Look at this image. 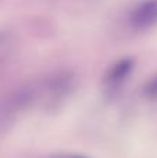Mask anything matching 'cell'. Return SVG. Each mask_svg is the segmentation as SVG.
<instances>
[{
	"label": "cell",
	"instance_id": "6da1fadb",
	"mask_svg": "<svg viewBox=\"0 0 157 158\" xmlns=\"http://www.w3.org/2000/svg\"><path fill=\"white\" fill-rule=\"evenodd\" d=\"M134 69V60L132 58H121L114 65L110 67L104 77V85L108 92H116L125 83V81L131 75Z\"/></svg>",
	"mask_w": 157,
	"mask_h": 158
},
{
	"label": "cell",
	"instance_id": "7a4b0ae2",
	"mask_svg": "<svg viewBox=\"0 0 157 158\" xmlns=\"http://www.w3.org/2000/svg\"><path fill=\"white\" fill-rule=\"evenodd\" d=\"M131 22L138 29H147L157 24V0H143L134 8Z\"/></svg>",
	"mask_w": 157,
	"mask_h": 158
},
{
	"label": "cell",
	"instance_id": "3957f363",
	"mask_svg": "<svg viewBox=\"0 0 157 158\" xmlns=\"http://www.w3.org/2000/svg\"><path fill=\"white\" fill-rule=\"evenodd\" d=\"M142 94L147 101H157V74L152 75L142 86Z\"/></svg>",
	"mask_w": 157,
	"mask_h": 158
},
{
	"label": "cell",
	"instance_id": "277c9868",
	"mask_svg": "<svg viewBox=\"0 0 157 158\" xmlns=\"http://www.w3.org/2000/svg\"><path fill=\"white\" fill-rule=\"evenodd\" d=\"M49 158H89L83 154H77V153H54Z\"/></svg>",
	"mask_w": 157,
	"mask_h": 158
}]
</instances>
